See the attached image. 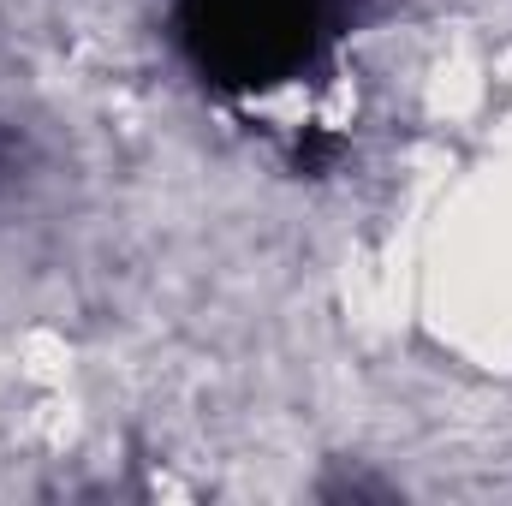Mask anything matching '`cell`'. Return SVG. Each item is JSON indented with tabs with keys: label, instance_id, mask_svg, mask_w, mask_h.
I'll return each instance as SVG.
<instances>
[{
	"label": "cell",
	"instance_id": "cell-1",
	"mask_svg": "<svg viewBox=\"0 0 512 506\" xmlns=\"http://www.w3.org/2000/svg\"><path fill=\"white\" fill-rule=\"evenodd\" d=\"M322 0H191V42L227 84L274 90L316 42Z\"/></svg>",
	"mask_w": 512,
	"mask_h": 506
}]
</instances>
